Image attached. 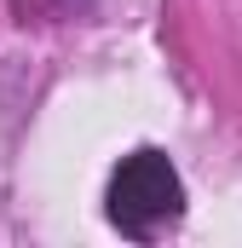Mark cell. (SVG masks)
Returning <instances> with one entry per match:
<instances>
[{
	"label": "cell",
	"mask_w": 242,
	"mask_h": 248,
	"mask_svg": "<svg viewBox=\"0 0 242 248\" xmlns=\"http://www.w3.org/2000/svg\"><path fill=\"white\" fill-rule=\"evenodd\" d=\"M110 225L133 243H150L162 237L167 225L184 219V179L179 168L167 162V150L144 144L133 156H121V168L110 173Z\"/></svg>",
	"instance_id": "obj_1"
}]
</instances>
